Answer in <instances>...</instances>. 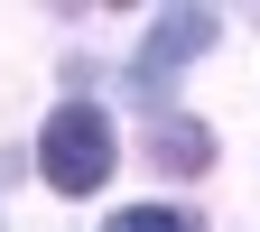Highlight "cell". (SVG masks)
<instances>
[{"label": "cell", "mask_w": 260, "mask_h": 232, "mask_svg": "<svg viewBox=\"0 0 260 232\" xmlns=\"http://www.w3.org/2000/svg\"><path fill=\"white\" fill-rule=\"evenodd\" d=\"M103 232H195V214H177V205H130V214H112Z\"/></svg>", "instance_id": "obj_4"}, {"label": "cell", "mask_w": 260, "mask_h": 232, "mask_svg": "<svg viewBox=\"0 0 260 232\" xmlns=\"http://www.w3.org/2000/svg\"><path fill=\"white\" fill-rule=\"evenodd\" d=\"M38 168H47L56 195H93V186L112 177V121L93 112V103L47 112V130H38Z\"/></svg>", "instance_id": "obj_1"}, {"label": "cell", "mask_w": 260, "mask_h": 232, "mask_svg": "<svg viewBox=\"0 0 260 232\" xmlns=\"http://www.w3.org/2000/svg\"><path fill=\"white\" fill-rule=\"evenodd\" d=\"M205 158H214V140H205L195 121H177V112L158 121V168H177V177H186V168H205Z\"/></svg>", "instance_id": "obj_3"}, {"label": "cell", "mask_w": 260, "mask_h": 232, "mask_svg": "<svg viewBox=\"0 0 260 232\" xmlns=\"http://www.w3.org/2000/svg\"><path fill=\"white\" fill-rule=\"evenodd\" d=\"M205 47H214V10H168V19L149 28L130 84H140V103H158V121H168V75H177L186 56H205Z\"/></svg>", "instance_id": "obj_2"}]
</instances>
